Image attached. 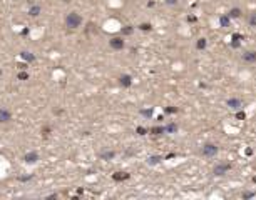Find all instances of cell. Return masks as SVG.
Here are the masks:
<instances>
[{
	"instance_id": "2e32d148",
	"label": "cell",
	"mask_w": 256,
	"mask_h": 200,
	"mask_svg": "<svg viewBox=\"0 0 256 200\" xmlns=\"http://www.w3.org/2000/svg\"><path fill=\"white\" fill-rule=\"evenodd\" d=\"M30 13H32V15H37V13H39V7H34V9L30 10Z\"/></svg>"
},
{
	"instance_id": "ba28073f",
	"label": "cell",
	"mask_w": 256,
	"mask_h": 200,
	"mask_svg": "<svg viewBox=\"0 0 256 200\" xmlns=\"http://www.w3.org/2000/svg\"><path fill=\"white\" fill-rule=\"evenodd\" d=\"M245 60H248V62H255L256 60V52H246V54H245Z\"/></svg>"
},
{
	"instance_id": "277c9868",
	"label": "cell",
	"mask_w": 256,
	"mask_h": 200,
	"mask_svg": "<svg viewBox=\"0 0 256 200\" xmlns=\"http://www.w3.org/2000/svg\"><path fill=\"white\" fill-rule=\"evenodd\" d=\"M203 153H204V155H209V157L216 155V153H218L216 145H206V147H204V150H203Z\"/></svg>"
},
{
	"instance_id": "4fadbf2b",
	"label": "cell",
	"mask_w": 256,
	"mask_h": 200,
	"mask_svg": "<svg viewBox=\"0 0 256 200\" xmlns=\"http://www.w3.org/2000/svg\"><path fill=\"white\" fill-rule=\"evenodd\" d=\"M206 47V40L204 38H199V42H197V48H204Z\"/></svg>"
},
{
	"instance_id": "52a82bcc",
	"label": "cell",
	"mask_w": 256,
	"mask_h": 200,
	"mask_svg": "<svg viewBox=\"0 0 256 200\" xmlns=\"http://www.w3.org/2000/svg\"><path fill=\"white\" fill-rule=\"evenodd\" d=\"M228 105H229L233 110H238V108L241 107V102H239V100H234V98H231V100L228 102Z\"/></svg>"
},
{
	"instance_id": "ac0fdd59",
	"label": "cell",
	"mask_w": 256,
	"mask_h": 200,
	"mask_svg": "<svg viewBox=\"0 0 256 200\" xmlns=\"http://www.w3.org/2000/svg\"><path fill=\"white\" fill-rule=\"evenodd\" d=\"M255 182H256V177H255Z\"/></svg>"
},
{
	"instance_id": "7c38bea8",
	"label": "cell",
	"mask_w": 256,
	"mask_h": 200,
	"mask_svg": "<svg viewBox=\"0 0 256 200\" xmlns=\"http://www.w3.org/2000/svg\"><path fill=\"white\" fill-rule=\"evenodd\" d=\"M229 15H231V17H239V15H241V10H239V9H233Z\"/></svg>"
},
{
	"instance_id": "6da1fadb",
	"label": "cell",
	"mask_w": 256,
	"mask_h": 200,
	"mask_svg": "<svg viewBox=\"0 0 256 200\" xmlns=\"http://www.w3.org/2000/svg\"><path fill=\"white\" fill-rule=\"evenodd\" d=\"M65 23H67V27L70 29H77L80 23H82V19H80L79 13H75V12H72L67 15V19H65Z\"/></svg>"
},
{
	"instance_id": "5bb4252c",
	"label": "cell",
	"mask_w": 256,
	"mask_h": 200,
	"mask_svg": "<svg viewBox=\"0 0 256 200\" xmlns=\"http://www.w3.org/2000/svg\"><path fill=\"white\" fill-rule=\"evenodd\" d=\"M22 57L25 58V60H34V55H30V54H27V52H24V54H22Z\"/></svg>"
},
{
	"instance_id": "9a60e30c",
	"label": "cell",
	"mask_w": 256,
	"mask_h": 200,
	"mask_svg": "<svg viewBox=\"0 0 256 200\" xmlns=\"http://www.w3.org/2000/svg\"><path fill=\"white\" fill-rule=\"evenodd\" d=\"M19 78H20V80H27V78H29V75H27L25 72H22V74H19Z\"/></svg>"
},
{
	"instance_id": "d6986e66",
	"label": "cell",
	"mask_w": 256,
	"mask_h": 200,
	"mask_svg": "<svg viewBox=\"0 0 256 200\" xmlns=\"http://www.w3.org/2000/svg\"><path fill=\"white\" fill-rule=\"evenodd\" d=\"M0 74H2V72H0Z\"/></svg>"
},
{
	"instance_id": "8992f818",
	"label": "cell",
	"mask_w": 256,
	"mask_h": 200,
	"mask_svg": "<svg viewBox=\"0 0 256 200\" xmlns=\"http://www.w3.org/2000/svg\"><path fill=\"white\" fill-rule=\"evenodd\" d=\"M114 180H126V179H129V173H126V172H117V173H114V177H112Z\"/></svg>"
},
{
	"instance_id": "e0dca14e",
	"label": "cell",
	"mask_w": 256,
	"mask_h": 200,
	"mask_svg": "<svg viewBox=\"0 0 256 200\" xmlns=\"http://www.w3.org/2000/svg\"><path fill=\"white\" fill-rule=\"evenodd\" d=\"M141 29H144V30H149V29H151V27H149L148 23H144V25H141Z\"/></svg>"
},
{
	"instance_id": "8fae6325",
	"label": "cell",
	"mask_w": 256,
	"mask_h": 200,
	"mask_svg": "<svg viewBox=\"0 0 256 200\" xmlns=\"http://www.w3.org/2000/svg\"><path fill=\"white\" fill-rule=\"evenodd\" d=\"M25 160H27V162H35V160H37V153H30V155H27V157H25Z\"/></svg>"
},
{
	"instance_id": "9c48e42d",
	"label": "cell",
	"mask_w": 256,
	"mask_h": 200,
	"mask_svg": "<svg viewBox=\"0 0 256 200\" xmlns=\"http://www.w3.org/2000/svg\"><path fill=\"white\" fill-rule=\"evenodd\" d=\"M121 84H122V85H131V77L129 75H124V77H121Z\"/></svg>"
},
{
	"instance_id": "5b68a950",
	"label": "cell",
	"mask_w": 256,
	"mask_h": 200,
	"mask_svg": "<svg viewBox=\"0 0 256 200\" xmlns=\"http://www.w3.org/2000/svg\"><path fill=\"white\" fill-rule=\"evenodd\" d=\"M10 118H12V115L9 110H0V122H9Z\"/></svg>"
},
{
	"instance_id": "30bf717a",
	"label": "cell",
	"mask_w": 256,
	"mask_h": 200,
	"mask_svg": "<svg viewBox=\"0 0 256 200\" xmlns=\"http://www.w3.org/2000/svg\"><path fill=\"white\" fill-rule=\"evenodd\" d=\"M248 22H249V25H251V27H256V13H251V15H249V19H248Z\"/></svg>"
},
{
	"instance_id": "3957f363",
	"label": "cell",
	"mask_w": 256,
	"mask_h": 200,
	"mask_svg": "<svg viewBox=\"0 0 256 200\" xmlns=\"http://www.w3.org/2000/svg\"><path fill=\"white\" fill-rule=\"evenodd\" d=\"M110 47L116 48V50H121V48L124 47V40L119 38V37H114L112 40H110Z\"/></svg>"
},
{
	"instance_id": "7a4b0ae2",
	"label": "cell",
	"mask_w": 256,
	"mask_h": 200,
	"mask_svg": "<svg viewBox=\"0 0 256 200\" xmlns=\"http://www.w3.org/2000/svg\"><path fill=\"white\" fill-rule=\"evenodd\" d=\"M229 169H231V163H219V165L214 167V173H216V175H223V173H226Z\"/></svg>"
}]
</instances>
